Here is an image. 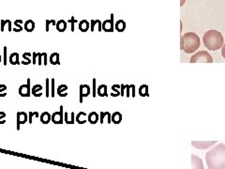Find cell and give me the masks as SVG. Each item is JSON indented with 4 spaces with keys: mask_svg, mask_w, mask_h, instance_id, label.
<instances>
[{
    "mask_svg": "<svg viewBox=\"0 0 225 169\" xmlns=\"http://www.w3.org/2000/svg\"><path fill=\"white\" fill-rule=\"evenodd\" d=\"M47 54L46 53H38V65L41 66V65H47Z\"/></svg>",
    "mask_w": 225,
    "mask_h": 169,
    "instance_id": "cell-19",
    "label": "cell"
},
{
    "mask_svg": "<svg viewBox=\"0 0 225 169\" xmlns=\"http://www.w3.org/2000/svg\"><path fill=\"white\" fill-rule=\"evenodd\" d=\"M23 21L22 20H15L13 23L14 27L12 28L13 32H21L23 30Z\"/></svg>",
    "mask_w": 225,
    "mask_h": 169,
    "instance_id": "cell-30",
    "label": "cell"
},
{
    "mask_svg": "<svg viewBox=\"0 0 225 169\" xmlns=\"http://www.w3.org/2000/svg\"><path fill=\"white\" fill-rule=\"evenodd\" d=\"M191 63H197V62H205V63H212L213 57L207 51H200L196 53L195 55L190 57L189 60Z\"/></svg>",
    "mask_w": 225,
    "mask_h": 169,
    "instance_id": "cell-4",
    "label": "cell"
},
{
    "mask_svg": "<svg viewBox=\"0 0 225 169\" xmlns=\"http://www.w3.org/2000/svg\"><path fill=\"white\" fill-rule=\"evenodd\" d=\"M45 96L46 98L50 97V79L49 78H46V81H45Z\"/></svg>",
    "mask_w": 225,
    "mask_h": 169,
    "instance_id": "cell-35",
    "label": "cell"
},
{
    "mask_svg": "<svg viewBox=\"0 0 225 169\" xmlns=\"http://www.w3.org/2000/svg\"><path fill=\"white\" fill-rule=\"evenodd\" d=\"M98 95L100 97H107L108 96V93H107V86L106 85H101L99 86L98 87Z\"/></svg>",
    "mask_w": 225,
    "mask_h": 169,
    "instance_id": "cell-28",
    "label": "cell"
},
{
    "mask_svg": "<svg viewBox=\"0 0 225 169\" xmlns=\"http://www.w3.org/2000/svg\"><path fill=\"white\" fill-rule=\"evenodd\" d=\"M98 25V30L99 31H102V23L100 21V20H92L91 23H90V30L91 32H94L95 31V26Z\"/></svg>",
    "mask_w": 225,
    "mask_h": 169,
    "instance_id": "cell-27",
    "label": "cell"
},
{
    "mask_svg": "<svg viewBox=\"0 0 225 169\" xmlns=\"http://www.w3.org/2000/svg\"><path fill=\"white\" fill-rule=\"evenodd\" d=\"M56 25V22L55 20H46L45 21V30L46 32H49L50 31V25Z\"/></svg>",
    "mask_w": 225,
    "mask_h": 169,
    "instance_id": "cell-36",
    "label": "cell"
},
{
    "mask_svg": "<svg viewBox=\"0 0 225 169\" xmlns=\"http://www.w3.org/2000/svg\"><path fill=\"white\" fill-rule=\"evenodd\" d=\"M127 25H126V22L123 20H118L115 24H114V28L116 29V31L118 32H123L126 29Z\"/></svg>",
    "mask_w": 225,
    "mask_h": 169,
    "instance_id": "cell-22",
    "label": "cell"
},
{
    "mask_svg": "<svg viewBox=\"0 0 225 169\" xmlns=\"http://www.w3.org/2000/svg\"><path fill=\"white\" fill-rule=\"evenodd\" d=\"M133 87H134V85H126L125 89H126V96H127L128 98L130 96V89H131Z\"/></svg>",
    "mask_w": 225,
    "mask_h": 169,
    "instance_id": "cell-40",
    "label": "cell"
},
{
    "mask_svg": "<svg viewBox=\"0 0 225 169\" xmlns=\"http://www.w3.org/2000/svg\"><path fill=\"white\" fill-rule=\"evenodd\" d=\"M8 61L11 65H19L21 64L20 59H19V54L18 53H12L9 57H8Z\"/></svg>",
    "mask_w": 225,
    "mask_h": 169,
    "instance_id": "cell-25",
    "label": "cell"
},
{
    "mask_svg": "<svg viewBox=\"0 0 225 169\" xmlns=\"http://www.w3.org/2000/svg\"><path fill=\"white\" fill-rule=\"evenodd\" d=\"M64 122H66L67 124H74L75 123V114H74V112L70 113L69 115L68 112L64 113Z\"/></svg>",
    "mask_w": 225,
    "mask_h": 169,
    "instance_id": "cell-16",
    "label": "cell"
},
{
    "mask_svg": "<svg viewBox=\"0 0 225 169\" xmlns=\"http://www.w3.org/2000/svg\"><path fill=\"white\" fill-rule=\"evenodd\" d=\"M30 62H32V54L30 53H24L23 54V61L21 62V64L23 65H29Z\"/></svg>",
    "mask_w": 225,
    "mask_h": 169,
    "instance_id": "cell-29",
    "label": "cell"
},
{
    "mask_svg": "<svg viewBox=\"0 0 225 169\" xmlns=\"http://www.w3.org/2000/svg\"><path fill=\"white\" fill-rule=\"evenodd\" d=\"M222 57L225 59V44H223V46H222Z\"/></svg>",
    "mask_w": 225,
    "mask_h": 169,
    "instance_id": "cell-45",
    "label": "cell"
},
{
    "mask_svg": "<svg viewBox=\"0 0 225 169\" xmlns=\"http://www.w3.org/2000/svg\"><path fill=\"white\" fill-rule=\"evenodd\" d=\"M102 28L103 31L105 32H113V28H114V24H113V14H111V19L109 20H105L102 23Z\"/></svg>",
    "mask_w": 225,
    "mask_h": 169,
    "instance_id": "cell-9",
    "label": "cell"
},
{
    "mask_svg": "<svg viewBox=\"0 0 225 169\" xmlns=\"http://www.w3.org/2000/svg\"><path fill=\"white\" fill-rule=\"evenodd\" d=\"M90 27V24L86 20H82L79 23V30L82 32H86Z\"/></svg>",
    "mask_w": 225,
    "mask_h": 169,
    "instance_id": "cell-24",
    "label": "cell"
},
{
    "mask_svg": "<svg viewBox=\"0 0 225 169\" xmlns=\"http://www.w3.org/2000/svg\"><path fill=\"white\" fill-rule=\"evenodd\" d=\"M191 169H205L203 161L197 155H191Z\"/></svg>",
    "mask_w": 225,
    "mask_h": 169,
    "instance_id": "cell-10",
    "label": "cell"
},
{
    "mask_svg": "<svg viewBox=\"0 0 225 169\" xmlns=\"http://www.w3.org/2000/svg\"><path fill=\"white\" fill-rule=\"evenodd\" d=\"M11 22L10 20H1L0 21V31L4 32L5 31V26H8V31L11 32L12 31V27H11Z\"/></svg>",
    "mask_w": 225,
    "mask_h": 169,
    "instance_id": "cell-14",
    "label": "cell"
},
{
    "mask_svg": "<svg viewBox=\"0 0 225 169\" xmlns=\"http://www.w3.org/2000/svg\"><path fill=\"white\" fill-rule=\"evenodd\" d=\"M31 94V88H30V79L28 78L27 79V83L26 85H22L20 87H19V95L21 97H24V98H27L29 97Z\"/></svg>",
    "mask_w": 225,
    "mask_h": 169,
    "instance_id": "cell-6",
    "label": "cell"
},
{
    "mask_svg": "<svg viewBox=\"0 0 225 169\" xmlns=\"http://www.w3.org/2000/svg\"><path fill=\"white\" fill-rule=\"evenodd\" d=\"M139 94L142 97H147L148 94V86L146 85H143L139 87Z\"/></svg>",
    "mask_w": 225,
    "mask_h": 169,
    "instance_id": "cell-32",
    "label": "cell"
},
{
    "mask_svg": "<svg viewBox=\"0 0 225 169\" xmlns=\"http://www.w3.org/2000/svg\"><path fill=\"white\" fill-rule=\"evenodd\" d=\"M56 30L58 32H64L67 29V22L65 20H59L58 22H56Z\"/></svg>",
    "mask_w": 225,
    "mask_h": 169,
    "instance_id": "cell-23",
    "label": "cell"
},
{
    "mask_svg": "<svg viewBox=\"0 0 225 169\" xmlns=\"http://www.w3.org/2000/svg\"><path fill=\"white\" fill-rule=\"evenodd\" d=\"M97 85H96V79H93V88H92V92H93V97L95 98L97 96Z\"/></svg>",
    "mask_w": 225,
    "mask_h": 169,
    "instance_id": "cell-43",
    "label": "cell"
},
{
    "mask_svg": "<svg viewBox=\"0 0 225 169\" xmlns=\"http://www.w3.org/2000/svg\"><path fill=\"white\" fill-rule=\"evenodd\" d=\"M200 38L194 32H187L180 38V49L187 54H192L200 47Z\"/></svg>",
    "mask_w": 225,
    "mask_h": 169,
    "instance_id": "cell-2",
    "label": "cell"
},
{
    "mask_svg": "<svg viewBox=\"0 0 225 169\" xmlns=\"http://www.w3.org/2000/svg\"><path fill=\"white\" fill-rule=\"evenodd\" d=\"M16 121H17V130L19 131L20 126L24 125L25 123H26L28 121V114H26L25 112H18Z\"/></svg>",
    "mask_w": 225,
    "mask_h": 169,
    "instance_id": "cell-8",
    "label": "cell"
},
{
    "mask_svg": "<svg viewBox=\"0 0 225 169\" xmlns=\"http://www.w3.org/2000/svg\"><path fill=\"white\" fill-rule=\"evenodd\" d=\"M51 118H52V115L47 111L43 112L40 115V119L42 124H48L51 121Z\"/></svg>",
    "mask_w": 225,
    "mask_h": 169,
    "instance_id": "cell-20",
    "label": "cell"
},
{
    "mask_svg": "<svg viewBox=\"0 0 225 169\" xmlns=\"http://www.w3.org/2000/svg\"><path fill=\"white\" fill-rule=\"evenodd\" d=\"M208 169H225V145L220 143L206 154Z\"/></svg>",
    "mask_w": 225,
    "mask_h": 169,
    "instance_id": "cell-1",
    "label": "cell"
},
{
    "mask_svg": "<svg viewBox=\"0 0 225 169\" xmlns=\"http://www.w3.org/2000/svg\"><path fill=\"white\" fill-rule=\"evenodd\" d=\"M37 59H38V53H36V52L32 53V64L36 65L37 64Z\"/></svg>",
    "mask_w": 225,
    "mask_h": 169,
    "instance_id": "cell-44",
    "label": "cell"
},
{
    "mask_svg": "<svg viewBox=\"0 0 225 169\" xmlns=\"http://www.w3.org/2000/svg\"><path fill=\"white\" fill-rule=\"evenodd\" d=\"M185 3V0H180V7H182Z\"/></svg>",
    "mask_w": 225,
    "mask_h": 169,
    "instance_id": "cell-46",
    "label": "cell"
},
{
    "mask_svg": "<svg viewBox=\"0 0 225 169\" xmlns=\"http://www.w3.org/2000/svg\"><path fill=\"white\" fill-rule=\"evenodd\" d=\"M68 23H69L71 25V31L73 32L74 31V25H75V23H77V20L75 19V17L72 16L69 20H68Z\"/></svg>",
    "mask_w": 225,
    "mask_h": 169,
    "instance_id": "cell-39",
    "label": "cell"
},
{
    "mask_svg": "<svg viewBox=\"0 0 225 169\" xmlns=\"http://www.w3.org/2000/svg\"><path fill=\"white\" fill-rule=\"evenodd\" d=\"M119 87H120V85H113V86H112V92L111 93V96H112V97H117V96L120 95V91L117 90V88H119Z\"/></svg>",
    "mask_w": 225,
    "mask_h": 169,
    "instance_id": "cell-34",
    "label": "cell"
},
{
    "mask_svg": "<svg viewBox=\"0 0 225 169\" xmlns=\"http://www.w3.org/2000/svg\"><path fill=\"white\" fill-rule=\"evenodd\" d=\"M33 117H40V114L38 112H29L28 113V122L31 124L33 122Z\"/></svg>",
    "mask_w": 225,
    "mask_h": 169,
    "instance_id": "cell-37",
    "label": "cell"
},
{
    "mask_svg": "<svg viewBox=\"0 0 225 169\" xmlns=\"http://www.w3.org/2000/svg\"><path fill=\"white\" fill-rule=\"evenodd\" d=\"M75 120L79 124H85L87 121V115L85 112H79L75 117Z\"/></svg>",
    "mask_w": 225,
    "mask_h": 169,
    "instance_id": "cell-18",
    "label": "cell"
},
{
    "mask_svg": "<svg viewBox=\"0 0 225 169\" xmlns=\"http://www.w3.org/2000/svg\"><path fill=\"white\" fill-rule=\"evenodd\" d=\"M51 121L55 124H63L64 123V111H63V106H60V111H56L53 113Z\"/></svg>",
    "mask_w": 225,
    "mask_h": 169,
    "instance_id": "cell-5",
    "label": "cell"
},
{
    "mask_svg": "<svg viewBox=\"0 0 225 169\" xmlns=\"http://www.w3.org/2000/svg\"><path fill=\"white\" fill-rule=\"evenodd\" d=\"M55 82H56V80L54 79V78H52L51 80H50V87H51V91H50V96L51 97H55V95H56V87H55Z\"/></svg>",
    "mask_w": 225,
    "mask_h": 169,
    "instance_id": "cell-33",
    "label": "cell"
},
{
    "mask_svg": "<svg viewBox=\"0 0 225 169\" xmlns=\"http://www.w3.org/2000/svg\"><path fill=\"white\" fill-rule=\"evenodd\" d=\"M41 90H42V86L41 85H35L31 87V94L36 98L41 97L42 96Z\"/></svg>",
    "mask_w": 225,
    "mask_h": 169,
    "instance_id": "cell-12",
    "label": "cell"
},
{
    "mask_svg": "<svg viewBox=\"0 0 225 169\" xmlns=\"http://www.w3.org/2000/svg\"><path fill=\"white\" fill-rule=\"evenodd\" d=\"M90 87L88 85H81L80 86V104H83V98L87 97L90 94Z\"/></svg>",
    "mask_w": 225,
    "mask_h": 169,
    "instance_id": "cell-11",
    "label": "cell"
},
{
    "mask_svg": "<svg viewBox=\"0 0 225 169\" xmlns=\"http://www.w3.org/2000/svg\"><path fill=\"white\" fill-rule=\"evenodd\" d=\"M106 119L107 123H111L112 122V115L109 112H101L100 114V122L102 124L104 123V120Z\"/></svg>",
    "mask_w": 225,
    "mask_h": 169,
    "instance_id": "cell-15",
    "label": "cell"
},
{
    "mask_svg": "<svg viewBox=\"0 0 225 169\" xmlns=\"http://www.w3.org/2000/svg\"><path fill=\"white\" fill-rule=\"evenodd\" d=\"M6 113L1 111L0 112V124H5L6 123Z\"/></svg>",
    "mask_w": 225,
    "mask_h": 169,
    "instance_id": "cell-41",
    "label": "cell"
},
{
    "mask_svg": "<svg viewBox=\"0 0 225 169\" xmlns=\"http://www.w3.org/2000/svg\"><path fill=\"white\" fill-rule=\"evenodd\" d=\"M203 42L205 46L208 50L216 51L222 48L224 40L221 32L217 30H209L205 34L203 38Z\"/></svg>",
    "mask_w": 225,
    "mask_h": 169,
    "instance_id": "cell-3",
    "label": "cell"
},
{
    "mask_svg": "<svg viewBox=\"0 0 225 169\" xmlns=\"http://www.w3.org/2000/svg\"><path fill=\"white\" fill-rule=\"evenodd\" d=\"M7 89L8 87L6 85H0V98H4L7 96Z\"/></svg>",
    "mask_w": 225,
    "mask_h": 169,
    "instance_id": "cell-38",
    "label": "cell"
},
{
    "mask_svg": "<svg viewBox=\"0 0 225 169\" xmlns=\"http://www.w3.org/2000/svg\"><path fill=\"white\" fill-rule=\"evenodd\" d=\"M1 59H2V56H1V55H0V62H1Z\"/></svg>",
    "mask_w": 225,
    "mask_h": 169,
    "instance_id": "cell-47",
    "label": "cell"
},
{
    "mask_svg": "<svg viewBox=\"0 0 225 169\" xmlns=\"http://www.w3.org/2000/svg\"><path fill=\"white\" fill-rule=\"evenodd\" d=\"M49 62L52 65H59L60 64V56L58 53H53L49 57Z\"/></svg>",
    "mask_w": 225,
    "mask_h": 169,
    "instance_id": "cell-26",
    "label": "cell"
},
{
    "mask_svg": "<svg viewBox=\"0 0 225 169\" xmlns=\"http://www.w3.org/2000/svg\"><path fill=\"white\" fill-rule=\"evenodd\" d=\"M87 120L91 124H96L100 120V115H98V113L96 112H91L89 115H87Z\"/></svg>",
    "mask_w": 225,
    "mask_h": 169,
    "instance_id": "cell-21",
    "label": "cell"
},
{
    "mask_svg": "<svg viewBox=\"0 0 225 169\" xmlns=\"http://www.w3.org/2000/svg\"><path fill=\"white\" fill-rule=\"evenodd\" d=\"M68 86L67 85H60L57 88H56V93L59 97L61 98H65L68 96Z\"/></svg>",
    "mask_w": 225,
    "mask_h": 169,
    "instance_id": "cell-13",
    "label": "cell"
},
{
    "mask_svg": "<svg viewBox=\"0 0 225 169\" xmlns=\"http://www.w3.org/2000/svg\"><path fill=\"white\" fill-rule=\"evenodd\" d=\"M35 22L33 20H27L24 24V28L26 32H33L35 29Z\"/></svg>",
    "mask_w": 225,
    "mask_h": 169,
    "instance_id": "cell-17",
    "label": "cell"
},
{
    "mask_svg": "<svg viewBox=\"0 0 225 169\" xmlns=\"http://www.w3.org/2000/svg\"><path fill=\"white\" fill-rule=\"evenodd\" d=\"M192 146L196 149H208L210 148L211 146L217 144L216 141H211V142H200V141H192L191 142Z\"/></svg>",
    "mask_w": 225,
    "mask_h": 169,
    "instance_id": "cell-7",
    "label": "cell"
},
{
    "mask_svg": "<svg viewBox=\"0 0 225 169\" xmlns=\"http://www.w3.org/2000/svg\"><path fill=\"white\" fill-rule=\"evenodd\" d=\"M122 121V115L120 112H114L112 115V122L114 124H119Z\"/></svg>",
    "mask_w": 225,
    "mask_h": 169,
    "instance_id": "cell-31",
    "label": "cell"
},
{
    "mask_svg": "<svg viewBox=\"0 0 225 169\" xmlns=\"http://www.w3.org/2000/svg\"><path fill=\"white\" fill-rule=\"evenodd\" d=\"M4 65L6 66L8 64V47H4Z\"/></svg>",
    "mask_w": 225,
    "mask_h": 169,
    "instance_id": "cell-42",
    "label": "cell"
}]
</instances>
